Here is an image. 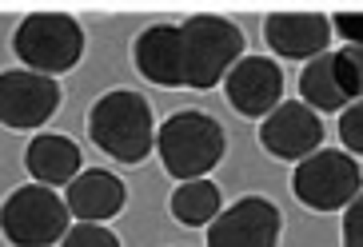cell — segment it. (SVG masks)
<instances>
[{
	"instance_id": "6da1fadb",
	"label": "cell",
	"mask_w": 363,
	"mask_h": 247,
	"mask_svg": "<svg viewBox=\"0 0 363 247\" xmlns=\"http://www.w3.org/2000/svg\"><path fill=\"white\" fill-rule=\"evenodd\" d=\"M88 136L104 156L120 163H144L156 148L152 104L132 88H112L88 112Z\"/></svg>"
},
{
	"instance_id": "7a4b0ae2",
	"label": "cell",
	"mask_w": 363,
	"mask_h": 247,
	"mask_svg": "<svg viewBox=\"0 0 363 247\" xmlns=\"http://www.w3.org/2000/svg\"><path fill=\"white\" fill-rule=\"evenodd\" d=\"M224 151L228 136L220 128V120H212L208 112H196V108H184L156 128V156H160L164 172L180 183L203 180L224 160Z\"/></svg>"
},
{
	"instance_id": "3957f363",
	"label": "cell",
	"mask_w": 363,
	"mask_h": 247,
	"mask_svg": "<svg viewBox=\"0 0 363 247\" xmlns=\"http://www.w3.org/2000/svg\"><path fill=\"white\" fill-rule=\"evenodd\" d=\"M180 44H184V88H216L244 60V33L240 24L224 16H188L180 24Z\"/></svg>"
},
{
	"instance_id": "277c9868",
	"label": "cell",
	"mask_w": 363,
	"mask_h": 247,
	"mask_svg": "<svg viewBox=\"0 0 363 247\" xmlns=\"http://www.w3.org/2000/svg\"><path fill=\"white\" fill-rule=\"evenodd\" d=\"M12 52L21 56L28 72L40 76H60L72 72L84 56V28L65 16V12H33L16 24L12 33Z\"/></svg>"
},
{
	"instance_id": "5b68a950",
	"label": "cell",
	"mask_w": 363,
	"mask_h": 247,
	"mask_svg": "<svg viewBox=\"0 0 363 247\" xmlns=\"http://www.w3.org/2000/svg\"><path fill=\"white\" fill-rule=\"evenodd\" d=\"M72 227L65 195L44 183H24L0 204V236L12 247H56Z\"/></svg>"
},
{
	"instance_id": "8992f818",
	"label": "cell",
	"mask_w": 363,
	"mask_h": 247,
	"mask_svg": "<svg viewBox=\"0 0 363 247\" xmlns=\"http://www.w3.org/2000/svg\"><path fill=\"white\" fill-rule=\"evenodd\" d=\"M291 192L311 212H340L363 192V172L352 151H311L308 160L296 163Z\"/></svg>"
},
{
	"instance_id": "52a82bcc",
	"label": "cell",
	"mask_w": 363,
	"mask_h": 247,
	"mask_svg": "<svg viewBox=\"0 0 363 247\" xmlns=\"http://www.w3.org/2000/svg\"><path fill=\"white\" fill-rule=\"evenodd\" d=\"M60 108V84L52 76L9 68L0 72V124L12 132H33L44 120L56 116Z\"/></svg>"
},
{
	"instance_id": "ba28073f",
	"label": "cell",
	"mask_w": 363,
	"mask_h": 247,
	"mask_svg": "<svg viewBox=\"0 0 363 247\" xmlns=\"http://www.w3.org/2000/svg\"><path fill=\"white\" fill-rule=\"evenodd\" d=\"M284 215L264 195H244L208 224V247H276Z\"/></svg>"
},
{
	"instance_id": "9c48e42d",
	"label": "cell",
	"mask_w": 363,
	"mask_h": 247,
	"mask_svg": "<svg viewBox=\"0 0 363 247\" xmlns=\"http://www.w3.org/2000/svg\"><path fill=\"white\" fill-rule=\"evenodd\" d=\"M259 144H264L267 156L299 163L308 160L311 151H320L323 120L303 100H279V108L272 116H264V124H259Z\"/></svg>"
},
{
	"instance_id": "30bf717a",
	"label": "cell",
	"mask_w": 363,
	"mask_h": 247,
	"mask_svg": "<svg viewBox=\"0 0 363 247\" xmlns=\"http://www.w3.org/2000/svg\"><path fill=\"white\" fill-rule=\"evenodd\" d=\"M224 96L240 116L264 120L279 108L284 72H279V64L267 60V56H244V60L224 76Z\"/></svg>"
},
{
	"instance_id": "8fae6325",
	"label": "cell",
	"mask_w": 363,
	"mask_h": 247,
	"mask_svg": "<svg viewBox=\"0 0 363 247\" xmlns=\"http://www.w3.org/2000/svg\"><path fill=\"white\" fill-rule=\"evenodd\" d=\"M264 40L276 56L288 60H315L328 52L331 21L323 12H276L264 21Z\"/></svg>"
},
{
	"instance_id": "7c38bea8",
	"label": "cell",
	"mask_w": 363,
	"mask_h": 247,
	"mask_svg": "<svg viewBox=\"0 0 363 247\" xmlns=\"http://www.w3.org/2000/svg\"><path fill=\"white\" fill-rule=\"evenodd\" d=\"M65 204L76 224H104V219L120 215V207L128 204V188L108 168H84L65 188Z\"/></svg>"
},
{
	"instance_id": "4fadbf2b",
	"label": "cell",
	"mask_w": 363,
	"mask_h": 247,
	"mask_svg": "<svg viewBox=\"0 0 363 247\" xmlns=\"http://www.w3.org/2000/svg\"><path fill=\"white\" fill-rule=\"evenodd\" d=\"M136 68L144 80L156 88H184V44H180V24H152L136 36L132 44Z\"/></svg>"
},
{
	"instance_id": "5bb4252c",
	"label": "cell",
	"mask_w": 363,
	"mask_h": 247,
	"mask_svg": "<svg viewBox=\"0 0 363 247\" xmlns=\"http://www.w3.org/2000/svg\"><path fill=\"white\" fill-rule=\"evenodd\" d=\"M80 163H84L80 148H76L68 136H56V132H40V136H33V144L24 148V168H28V176H33L36 183H44V188H60V183L68 188L76 176L84 172Z\"/></svg>"
},
{
	"instance_id": "9a60e30c",
	"label": "cell",
	"mask_w": 363,
	"mask_h": 247,
	"mask_svg": "<svg viewBox=\"0 0 363 247\" xmlns=\"http://www.w3.org/2000/svg\"><path fill=\"white\" fill-rule=\"evenodd\" d=\"M299 96H303V104L311 112H343V108L352 104L347 88L340 80V68H335V52H323L303 64V72H299Z\"/></svg>"
},
{
	"instance_id": "2e32d148",
	"label": "cell",
	"mask_w": 363,
	"mask_h": 247,
	"mask_svg": "<svg viewBox=\"0 0 363 247\" xmlns=\"http://www.w3.org/2000/svg\"><path fill=\"white\" fill-rule=\"evenodd\" d=\"M172 207V219L184 227H208L216 215L224 212V195L212 180H192V183H180L168 200Z\"/></svg>"
},
{
	"instance_id": "e0dca14e",
	"label": "cell",
	"mask_w": 363,
	"mask_h": 247,
	"mask_svg": "<svg viewBox=\"0 0 363 247\" xmlns=\"http://www.w3.org/2000/svg\"><path fill=\"white\" fill-rule=\"evenodd\" d=\"M335 68H340V80L347 88V96L363 100V48H352V44H343L340 52H335Z\"/></svg>"
},
{
	"instance_id": "ac0fdd59",
	"label": "cell",
	"mask_w": 363,
	"mask_h": 247,
	"mask_svg": "<svg viewBox=\"0 0 363 247\" xmlns=\"http://www.w3.org/2000/svg\"><path fill=\"white\" fill-rule=\"evenodd\" d=\"M60 247H120V239L104 224H72Z\"/></svg>"
},
{
	"instance_id": "d6986e66",
	"label": "cell",
	"mask_w": 363,
	"mask_h": 247,
	"mask_svg": "<svg viewBox=\"0 0 363 247\" xmlns=\"http://www.w3.org/2000/svg\"><path fill=\"white\" fill-rule=\"evenodd\" d=\"M340 140H343V151H359L363 156V100H355V104L343 108Z\"/></svg>"
},
{
	"instance_id": "ffe728a7",
	"label": "cell",
	"mask_w": 363,
	"mask_h": 247,
	"mask_svg": "<svg viewBox=\"0 0 363 247\" xmlns=\"http://www.w3.org/2000/svg\"><path fill=\"white\" fill-rule=\"evenodd\" d=\"M343 247H363V192L343 212Z\"/></svg>"
},
{
	"instance_id": "44dd1931",
	"label": "cell",
	"mask_w": 363,
	"mask_h": 247,
	"mask_svg": "<svg viewBox=\"0 0 363 247\" xmlns=\"http://www.w3.org/2000/svg\"><path fill=\"white\" fill-rule=\"evenodd\" d=\"M331 33H340L352 48H363V12H335L331 16Z\"/></svg>"
}]
</instances>
